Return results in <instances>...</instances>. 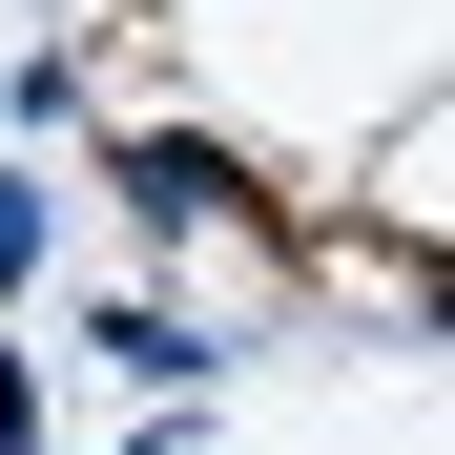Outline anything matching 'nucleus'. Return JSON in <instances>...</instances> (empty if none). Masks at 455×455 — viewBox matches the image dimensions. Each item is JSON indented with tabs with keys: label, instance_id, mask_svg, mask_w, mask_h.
<instances>
[{
	"label": "nucleus",
	"instance_id": "1",
	"mask_svg": "<svg viewBox=\"0 0 455 455\" xmlns=\"http://www.w3.org/2000/svg\"><path fill=\"white\" fill-rule=\"evenodd\" d=\"M0 455H21V372H0Z\"/></svg>",
	"mask_w": 455,
	"mask_h": 455
}]
</instances>
